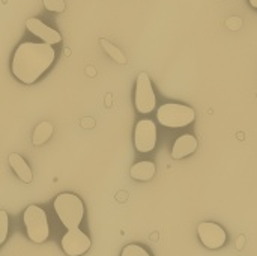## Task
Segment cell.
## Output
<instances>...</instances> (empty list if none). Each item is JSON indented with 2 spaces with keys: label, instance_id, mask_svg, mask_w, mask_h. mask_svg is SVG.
<instances>
[{
  "label": "cell",
  "instance_id": "cell-1",
  "mask_svg": "<svg viewBox=\"0 0 257 256\" xmlns=\"http://www.w3.org/2000/svg\"><path fill=\"white\" fill-rule=\"evenodd\" d=\"M56 51L45 42H23L12 57V74L24 84H32L53 65Z\"/></svg>",
  "mask_w": 257,
  "mask_h": 256
},
{
  "label": "cell",
  "instance_id": "cell-2",
  "mask_svg": "<svg viewBox=\"0 0 257 256\" xmlns=\"http://www.w3.org/2000/svg\"><path fill=\"white\" fill-rule=\"evenodd\" d=\"M54 211L66 229L78 228L84 219V204L74 193H60L53 202Z\"/></svg>",
  "mask_w": 257,
  "mask_h": 256
},
{
  "label": "cell",
  "instance_id": "cell-3",
  "mask_svg": "<svg viewBox=\"0 0 257 256\" xmlns=\"http://www.w3.org/2000/svg\"><path fill=\"white\" fill-rule=\"evenodd\" d=\"M158 122L167 128H184L193 124L196 119V112L185 104L167 103L157 110Z\"/></svg>",
  "mask_w": 257,
  "mask_h": 256
},
{
  "label": "cell",
  "instance_id": "cell-4",
  "mask_svg": "<svg viewBox=\"0 0 257 256\" xmlns=\"http://www.w3.org/2000/svg\"><path fill=\"white\" fill-rule=\"evenodd\" d=\"M23 222L26 226L27 237L30 241L41 244L45 243L50 237V225L47 213L38 205H29L23 214Z\"/></svg>",
  "mask_w": 257,
  "mask_h": 256
},
{
  "label": "cell",
  "instance_id": "cell-5",
  "mask_svg": "<svg viewBox=\"0 0 257 256\" xmlns=\"http://www.w3.org/2000/svg\"><path fill=\"white\" fill-rule=\"evenodd\" d=\"M134 104L140 113H151L157 107V95L154 92L151 78L146 72H140L137 77Z\"/></svg>",
  "mask_w": 257,
  "mask_h": 256
},
{
  "label": "cell",
  "instance_id": "cell-6",
  "mask_svg": "<svg viewBox=\"0 0 257 256\" xmlns=\"http://www.w3.org/2000/svg\"><path fill=\"white\" fill-rule=\"evenodd\" d=\"M134 145L139 152H151L157 146V125L151 119H142L134 130Z\"/></svg>",
  "mask_w": 257,
  "mask_h": 256
},
{
  "label": "cell",
  "instance_id": "cell-7",
  "mask_svg": "<svg viewBox=\"0 0 257 256\" xmlns=\"http://www.w3.org/2000/svg\"><path fill=\"white\" fill-rule=\"evenodd\" d=\"M197 234H199L202 244L211 250L221 249L227 241L226 231L215 222H202L197 226Z\"/></svg>",
  "mask_w": 257,
  "mask_h": 256
},
{
  "label": "cell",
  "instance_id": "cell-8",
  "mask_svg": "<svg viewBox=\"0 0 257 256\" xmlns=\"http://www.w3.org/2000/svg\"><path fill=\"white\" fill-rule=\"evenodd\" d=\"M60 244L62 250L68 256H81L90 249L92 241L80 228H72L62 237Z\"/></svg>",
  "mask_w": 257,
  "mask_h": 256
},
{
  "label": "cell",
  "instance_id": "cell-9",
  "mask_svg": "<svg viewBox=\"0 0 257 256\" xmlns=\"http://www.w3.org/2000/svg\"><path fill=\"white\" fill-rule=\"evenodd\" d=\"M26 27H27V30H29L32 35H35L36 38H39V39H41L42 42H45V44L54 45V44H59V42L62 41L60 32H57V30H54L53 27L47 26V24L42 23L39 18H35V17L29 18V20L26 21Z\"/></svg>",
  "mask_w": 257,
  "mask_h": 256
},
{
  "label": "cell",
  "instance_id": "cell-10",
  "mask_svg": "<svg viewBox=\"0 0 257 256\" xmlns=\"http://www.w3.org/2000/svg\"><path fill=\"white\" fill-rule=\"evenodd\" d=\"M197 139L193 134H182L179 136L172 148V157L175 160H181L185 158L188 155H191L193 152H196L197 149Z\"/></svg>",
  "mask_w": 257,
  "mask_h": 256
},
{
  "label": "cell",
  "instance_id": "cell-11",
  "mask_svg": "<svg viewBox=\"0 0 257 256\" xmlns=\"http://www.w3.org/2000/svg\"><path fill=\"white\" fill-rule=\"evenodd\" d=\"M8 161H9V164H11L12 170L17 174V177H18L21 181H24V183H32V180H33L32 169L29 167L27 161H26L20 154H17V152L9 154Z\"/></svg>",
  "mask_w": 257,
  "mask_h": 256
},
{
  "label": "cell",
  "instance_id": "cell-12",
  "mask_svg": "<svg viewBox=\"0 0 257 256\" xmlns=\"http://www.w3.org/2000/svg\"><path fill=\"white\" fill-rule=\"evenodd\" d=\"M130 174H131V178L136 181H142V183L151 181L157 174V166L149 160H143V161L133 164Z\"/></svg>",
  "mask_w": 257,
  "mask_h": 256
},
{
  "label": "cell",
  "instance_id": "cell-13",
  "mask_svg": "<svg viewBox=\"0 0 257 256\" xmlns=\"http://www.w3.org/2000/svg\"><path fill=\"white\" fill-rule=\"evenodd\" d=\"M53 124L48 122V121H44V122H39L33 131V136H32V143L35 146H39L42 143H45L51 136H53Z\"/></svg>",
  "mask_w": 257,
  "mask_h": 256
},
{
  "label": "cell",
  "instance_id": "cell-14",
  "mask_svg": "<svg viewBox=\"0 0 257 256\" xmlns=\"http://www.w3.org/2000/svg\"><path fill=\"white\" fill-rule=\"evenodd\" d=\"M99 42H101V47H102V50L114 60V62H117V63H120V65H125L128 60H126V56L123 54V51L119 48V47H116L114 44H111L110 41H107V39H99Z\"/></svg>",
  "mask_w": 257,
  "mask_h": 256
},
{
  "label": "cell",
  "instance_id": "cell-15",
  "mask_svg": "<svg viewBox=\"0 0 257 256\" xmlns=\"http://www.w3.org/2000/svg\"><path fill=\"white\" fill-rule=\"evenodd\" d=\"M120 256H151V253L143 247V246H139V244H128L123 247Z\"/></svg>",
  "mask_w": 257,
  "mask_h": 256
},
{
  "label": "cell",
  "instance_id": "cell-16",
  "mask_svg": "<svg viewBox=\"0 0 257 256\" xmlns=\"http://www.w3.org/2000/svg\"><path fill=\"white\" fill-rule=\"evenodd\" d=\"M0 226H2V232H0V244H3L8 238V229H9V219H8V213L6 211H0Z\"/></svg>",
  "mask_w": 257,
  "mask_h": 256
},
{
  "label": "cell",
  "instance_id": "cell-17",
  "mask_svg": "<svg viewBox=\"0 0 257 256\" xmlns=\"http://www.w3.org/2000/svg\"><path fill=\"white\" fill-rule=\"evenodd\" d=\"M44 6L50 12H63L65 0H44Z\"/></svg>",
  "mask_w": 257,
  "mask_h": 256
},
{
  "label": "cell",
  "instance_id": "cell-18",
  "mask_svg": "<svg viewBox=\"0 0 257 256\" xmlns=\"http://www.w3.org/2000/svg\"><path fill=\"white\" fill-rule=\"evenodd\" d=\"M226 26L230 29V30H239L242 27V18L239 17H230L227 21H226Z\"/></svg>",
  "mask_w": 257,
  "mask_h": 256
},
{
  "label": "cell",
  "instance_id": "cell-19",
  "mask_svg": "<svg viewBox=\"0 0 257 256\" xmlns=\"http://www.w3.org/2000/svg\"><path fill=\"white\" fill-rule=\"evenodd\" d=\"M244 243H245V237H239V238L236 240V249L241 250V249L244 247Z\"/></svg>",
  "mask_w": 257,
  "mask_h": 256
},
{
  "label": "cell",
  "instance_id": "cell-20",
  "mask_svg": "<svg viewBox=\"0 0 257 256\" xmlns=\"http://www.w3.org/2000/svg\"><path fill=\"white\" fill-rule=\"evenodd\" d=\"M250 2V5L253 6V8H257V0H248Z\"/></svg>",
  "mask_w": 257,
  "mask_h": 256
}]
</instances>
